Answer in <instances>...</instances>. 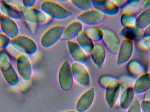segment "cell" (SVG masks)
Instances as JSON below:
<instances>
[{
	"mask_svg": "<svg viewBox=\"0 0 150 112\" xmlns=\"http://www.w3.org/2000/svg\"><path fill=\"white\" fill-rule=\"evenodd\" d=\"M116 77L112 75H102L99 78V83L100 85L104 88H106L111 81L114 79H116Z\"/></svg>",
	"mask_w": 150,
	"mask_h": 112,
	"instance_id": "cell-30",
	"label": "cell"
},
{
	"mask_svg": "<svg viewBox=\"0 0 150 112\" xmlns=\"http://www.w3.org/2000/svg\"><path fill=\"white\" fill-rule=\"evenodd\" d=\"M134 49V42L129 39H124L121 43L117 54L116 63L119 66L128 63L132 58Z\"/></svg>",
	"mask_w": 150,
	"mask_h": 112,
	"instance_id": "cell-8",
	"label": "cell"
},
{
	"mask_svg": "<svg viewBox=\"0 0 150 112\" xmlns=\"http://www.w3.org/2000/svg\"><path fill=\"white\" fill-rule=\"evenodd\" d=\"M11 39L3 34L0 33V50H4L10 46Z\"/></svg>",
	"mask_w": 150,
	"mask_h": 112,
	"instance_id": "cell-31",
	"label": "cell"
},
{
	"mask_svg": "<svg viewBox=\"0 0 150 112\" xmlns=\"http://www.w3.org/2000/svg\"><path fill=\"white\" fill-rule=\"evenodd\" d=\"M71 66L74 80L83 87L89 86L91 82L90 74L83 64L74 62Z\"/></svg>",
	"mask_w": 150,
	"mask_h": 112,
	"instance_id": "cell-10",
	"label": "cell"
},
{
	"mask_svg": "<svg viewBox=\"0 0 150 112\" xmlns=\"http://www.w3.org/2000/svg\"><path fill=\"white\" fill-rule=\"evenodd\" d=\"M76 112L74 111H69V112Z\"/></svg>",
	"mask_w": 150,
	"mask_h": 112,
	"instance_id": "cell-40",
	"label": "cell"
},
{
	"mask_svg": "<svg viewBox=\"0 0 150 112\" xmlns=\"http://www.w3.org/2000/svg\"><path fill=\"white\" fill-rule=\"evenodd\" d=\"M77 43L86 55H90L94 43L90 38L84 30H83L76 38Z\"/></svg>",
	"mask_w": 150,
	"mask_h": 112,
	"instance_id": "cell-21",
	"label": "cell"
},
{
	"mask_svg": "<svg viewBox=\"0 0 150 112\" xmlns=\"http://www.w3.org/2000/svg\"><path fill=\"white\" fill-rule=\"evenodd\" d=\"M10 45L23 54L32 56L37 53L38 46L32 39L24 35H20L10 41Z\"/></svg>",
	"mask_w": 150,
	"mask_h": 112,
	"instance_id": "cell-2",
	"label": "cell"
},
{
	"mask_svg": "<svg viewBox=\"0 0 150 112\" xmlns=\"http://www.w3.org/2000/svg\"><path fill=\"white\" fill-rule=\"evenodd\" d=\"M144 38H150V25L144 30Z\"/></svg>",
	"mask_w": 150,
	"mask_h": 112,
	"instance_id": "cell-37",
	"label": "cell"
},
{
	"mask_svg": "<svg viewBox=\"0 0 150 112\" xmlns=\"http://www.w3.org/2000/svg\"><path fill=\"white\" fill-rule=\"evenodd\" d=\"M105 15L98 11L93 9L82 12L77 17V20L87 27L97 26L103 23Z\"/></svg>",
	"mask_w": 150,
	"mask_h": 112,
	"instance_id": "cell-7",
	"label": "cell"
},
{
	"mask_svg": "<svg viewBox=\"0 0 150 112\" xmlns=\"http://www.w3.org/2000/svg\"><path fill=\"white\" fill-rule=\"evenodd\" d=\"M134 91L133 89L128 88L122 92L120 98V103L122 104L128 103L131 100L133 97Z\"/></svg>",
	"mask_w": 150,
	"mask_h": 112,
	"instance_id": "cell-29",
	"label": "cell"
},
{
	"mask_svg": "<svg viewBox=\"0 0 150 112\" xmlns=\"http://www.w3.org/2000/svg\"><path fill=\"white\" fill-rule=\"evenodd\" d=\"M149 68H150V65H149Z\"/></svg>",
	"mask_w": 150,
	"mask_h": 112,
	"instance_id": "cell-41",
	"label": "cell"
},
{
	"mask_svg": "<svg viewBox=\"0 0 150 112\" xmlns=\"http://www.w3.org/2000/svg\"><path fill=\"white\" fill-rule=\"evenodd\" d=\"M0 28L3 34L11 40L20 35L19 28L16 22L3 15L0 23Z\"/></svg>",
	"mask_w": 150,
	"mask_h": 112,
	"instance_id": "cell-12",
	"label": "cell"
},
{
	"mask_svg": "<svg viewBox=\"0 0 150 112\" xmlns=\"http://www.w3.org/2000/svg\"><path fill=\"white\" fill-rule=\"evenodd\" d=\"M141 4H142L141 7L143 10L150 9V0L143 1Z\"/></svg>",
	"mask_w": 150,
	"mask_h": 112,
	"instance_id": "cell-34",
	"label": "cell"
},
{
	"mask_svg": "<svg viewBox=\"0 0 150 112\" xmlns=\"http://www.w3.org/2000/svg\"><path fill=\"white\" fill-rule=\"evenodd\" d=\"M2 16V15L1 12V9H0V23H1V18Z\"/></svg>",
	"mask_w": 150,
	"mask_h": 112,
	"instance_id": "cell-39",
	"label": "cell"
},
{
	"mask_svg": "<svg viewBox=\"0 0 150 112\" xmlns=\"http://www.w3.org/2000/svg\"><path fill=\"white\" fill-rule=\"evenodd\" d=\"M127 69L130 75L135 77H139L147 73L144 63L139 59H131L128 63Z\"/></svg>",
	"mask_w": 150,
	"mask_h": 112,
	"instance_id": "cell-20",
	"label": "cell"
},
{
	"mask_svg": "<svg viewBox=\"0 0 150 112\" xmlns=\"http://www.w3.org/2000/svg\"><path fill=\"white\" fill-rule=\"evenodd\" d=\"M22 18L28 23L33 24H44L46 23L49 18L41 10L36 8H25L23 5L18 8Z\"/></svg>",
	"mask_w": 150,
	"mask_h": 112,
	"instance_id": "cell-5",
	"label": "cell"
},
{
	"mask_svg": "<svg viewBox=\"0 0 150 112\" xmlns=\"http://www.w3.org/2000/svg\"><path fill=\"white\" fill-rule=\"evenodd\" d=\"M102 30L103 32L102 42L105 48L112 54L117 55L121 43L119 36L111 28H104Z\"/></svg>",
	"mask_w": 150,
	"mask_h": 112,
	"instance_id": "cell-6",
	"label": "cell"
},
{
	"mask_svg": "<svg viewBox=\"0 0 150 112\" xmlns=\"http://www.w3.org/2000/svg\"><path fill=\"white\" fill-rule=\"evenodd\" d=\"M120 8H122L127 5V1H124V0H116L113 1Z\"/></svg>",
	"mask_w": 150,
	"mask_h": 112,
	"instance_id": "cell-33",
	"label": "cell"
},
{
	"mask_svg": "<svg viewBox=\"0 0 150 112\" xmlns=\"http://www.w3.org/2000/svg\"><path fill=\"white\" fill-rule=\"evenodd\" d=\"M69 51L70 56L75 62L84 64L87 61V55L79 45L77 42L74 41L67 42Z\"/></svg>",
	"mask_w": 150,
	"mask_h": 112,
	"instance_id": "cell-17",
	"label": "cell"
},
{
	"mask_svg": "<svg viewBox=\"0 0 150 112\" xmlns=\"http://www.w3.org/2000/svg\"><path fill=\"white\" fill-rule=\"evenodd\" d=\"M120 92V83L117 79H114L106 88L105 97L110 107L114 105L118 99Z\"/></svg>",
	"mask_w": 150,
	"mask_h": 112,
	"instance_id": "cell-15",
	"label": "cell"
},
{
	"mask_svg": "<svg viewBox=\"0 0 150 112\" xmlns=\"http://www.w3.org/2000/svg\"><path fill=\"white\" fill-rule=\"evenodd\" d=\"M95 97V89L93 88L86 91L78 100L76 108L78 112L87 111L93 104Z\"/></svg>",
	"mask_w": 150,
	"mask_h": 112,
	"instance_id": "cell-14",
	"label": "cell"
},
{
	"mask_svg": "<svg viewBox=\"0 0 150 112\" xmlns=\"http://www.w3.org/2000/svg\"><path fill=\"white\" fill-rule=\"evenodd\" d=\"M94 9L98 11L105 15L115 16L120 12V8L113 1L99 0L91 1Z\"/></svg>",
	"mask_w": 150,
	"mask_h": 112,
	"instance_id": "cell-11",
	"label": "cell"
},
{
	"mask_svg": "<svg viewBox=\"0 0 150 112\" xmlns=\"http://www.w3.org/2000/svg\"><path fill=\"white\" fill-rule=\"evenodd\" d=\"M1 72L4 80L11 86H16L19 83L18 75L12 65L5 69L1 70Z\"/></svg>",
	"mask_w": 150,
	"mask_h": 112,
	"instance_id": "cell-23",
	"label": "cell"
},
{
	"mask_svg": "<svg viewBox=\"0 0 150 112\" xmlns=\"http://www.w3.org/2000/svg\"><path fill=\"white\" fill-rule=\"evenodd\" d=\"M83 25L79 21L73 22L65 27L62 33V39L67 42L73 41L83 31Z\"/></svg>",
	"mask_w": 150,
	"mask_h": 112,
	"instance_id": "cell-16",
	"label": "cell"
},
{
	"mask_svg": "<svg viewBox=\"0 0 150 112\" xmlns=\"http://www.w3.org/2000/svg\"><path fill=\"white\" fill-rule=\"evenodd\" d=\"M150 25V9L144 10L137 18L136 26L144 30Z\"/></svg>",
	"mask_w": 150,
	"mask_h": 112,
	"instance_id": "cell-25",
	"label": "cell"
},
{
	"mask_svg": "<svg viewBox=\"0 0 150 112\" xmlns=\"http://www.w3.org/2000/svg\"><path fill=\"white\" fill-rule=\"evenodd\" d=\"M0 9L3 15L14 21H21L23 18L18 9L7 1H2L0 5Z\"/></svg>",
	"mask_w": 150,
	"mask_h": 112,
	"instance_id": "cell-19",
	"label": "cell"
},
{
	"mask_svg": "<svg viewBox=\"0 0 150 112\" xmlns=\"http://www.w3.org/2000/svg\"><path fill=\"white\" fill-rule=\"evenodd\" d=\"M12 65L10 57L4 50H0V70L5 69Z\"/></svg>",
	"mask_w": 150,
	"mask_h": 112,
	"instance_id": "cell-28",
	"label": "cell"
},
{
	"mask_svg": "<svg viewBox=\"0 0 150 112\" xmlns=\"http://www.w3.org/2000/svg\"><path fill=\"white\" fill-rule=\"evenodd\" d=\"M144 39L143 45L145 49H147L150 52V38Z\"/></svg>",
	"mask_w": 150,
	"mask_h": 112,
	"instance_id": "cell-35",
	"label": "cell"
},
{
	"mask_svg": "<svg viewBox=\"0 0 150 112\" xmlns=\"http://www.w3.org/2000/svg\"><path fill=\"white\" fill-rule=\"evenodd\" d=\"M40 8L49 18L59 21L68 19L73 15L71 11L53 1H43Z\"/></svg>",
	"mask_w": 150,
	"mask_h": 112,
	"instance_id": "cell-1",
	"label": "cell"
},
{
	"mask_svg": "<svg viewBox=\"0 0 150 112\" xmlns=\"http://www.w3.org/2000/svg\"><path fill=\"white\" fill-rule=\"evenodd\" d=\"M137 15L131 11L124 12L120 18V23L123 27L135 26Z\"/></svg>",
	"mask_w": 150,
	"mask_h": 112,
	"instance_id": "cell-26",
	"label": "cell"
},
{
	"mask_svg": "<svg viewBox=\"0 0 150 112\" xmlns=\"http://www.w3.org/2000/svg\"><path fill=\"white\" fill-rule=\"evenodd\" d=\"M150 89V73H146L137 77L135 81L134 91L136 93H141Z\"/></svg>",
	"mask_w": 150,
	"mask_h": 112,
	"instance_id": "cell-22",
	"label": "cell"
},
{
	"mask_svg": "<svg viewBox=\"0 0 150 112\" xmlns=\"http://www.w3.org/2000/svg\"><path fill=\"white\" fill-rule=\"evenodd\" d=\"M141 2L140 1H127V5H129L131 7L134 8L139 5V4Z\"/></svg>",
	"mask_w": 150,
	"mask_h": 112,
	"instance_id": "cell-36",
	"label": "cell"
},
{
	"mask_svg": "<svg viewBox=\"0 0 150 112\" xmlns=\"http://www.w3.org/2000/svg\"><path fill=\"white\" fill-rule=\"evenodd\" d=\"M120 34L124 39L134 42L144 39V30L136 26L123 27L121 31Z\"/></svg>",
	"mask_w": 150,
	"mask_h": 112,
	"instance_id": "cell-18",
	"label": "cell"
},
{
	"mask_svg": "<svg viewBox=\"0 0 150 112\" xmlns=\"http://www.w3.org/2000/svg\"><path fill=\"white\" fill-rule=\"evenodd\" d=\"M65 27L56 25L49 28L43 34L40 39V44L46 49L52 48L62 38V33Z\"/></svg>",
	"mask_w": 150,
	"mask_h": 112,
	"instance_id": "cell-3",
	"label": "cell"
},
{
	"mask_svg": "<svg viewBox=\"0 0 150 112\" xmlns=\"http://www.w3.org/2000/svg\"><path fill=\"white\" fill-rule=\"evenodd\" d=\"M16 68L18 75L23 80L26 82L30 81L33 75V68L27 56L22 54L17 57Z\"/></svg>",
	"mask_w": 150,
	"mask_h": 112,
	"instance_id": "cell-9",
	"label": "cell"
},
{
	"mask_svg": "<svg viewBox=\"0 0 150 112\" xmlns=\"http://www.w3.org/2000/svg\"><path fill=\"white\" fill-rule=\"evenodd\" d=\"M146 98L148 99H150V89L147 92L146 95Z\"/></svg>",
	"mask_w": 150,
	"mask_h": 112,
	"instance_id": "cell-38",
	"label": "cell"
},
{
	"mask_svg": "<svg viewBox=\"0 0 150 112\" xmlns=\"http://www.w3.org/2000/svg\"><path fill=\"white\" fill-rule=\"evenodd\" d=\"M90 55L95 66L98 68H101L105 61L106 49L101 42L95 43Z\"/></svg>",
	"mask_w": 150,
	"mask_h": 112,
	"instance_id": "cell-13",
	"label": "cell"
},
{
	"mask_svg": "<svg viewBox=\"0 0 150 112\" xmlns=\"http://www.w3.org/2000/svg\"><path fill=\"white\" fill-rule=\"evenodd\" d=\"M84 31L94 44L102 42L103 37L102 29L97 26H92L86 27Z\"/></svg>",
	"mask_w": 150,
	"mask_h": 112,
	"instance_id": "cell-24",
	"label": "cell"
},
{
	"mask_svg": "<svg viewBox=\"0 0 150 112\" xmlns=\"http://www.w3.org/2000/svg\"><path fill=\"white\" fill-rule=\"evenodd\" d=\"M70 2L74 7L83 12L89 11L93 9L91 1L72 0Z\"/></svg>",
	"mask_w": 150,
	"mask_h": 112,
	"instance_id": "cell-27",
	"label": "cell"
},
{
	"mask_svg": "<svg viewBox=\"0 0 150 112\" xmlns=\"http://www.w3.org/2000/svg\"><path fill=\"white\" fill-rule=\"evenodd\" d=\"M37 2L36 0H24L22 1V5L25 8H34Z\"/></svg>",
	"mask_w": 150,
	"mask_h": 112,
	"instance_id": "cell-32",
	"label": "cell"
},
{
	"mask_svg": "<svg viewBox=\"0 0 150 112\" xmlns=\"http://www.w3.org/2000/svg\"><path fill=\"white\" fill-rule=\"evenodd\" d=\"M74 80L71 65L68 61H65L58 72V81L61 88L64 91H69L73 88Z\"/></svg>",
	"mask_w": 150,
	"mask_h": 112,
	"instance_id": "cell-4",
	"label": "cell"
}]
</instances>
